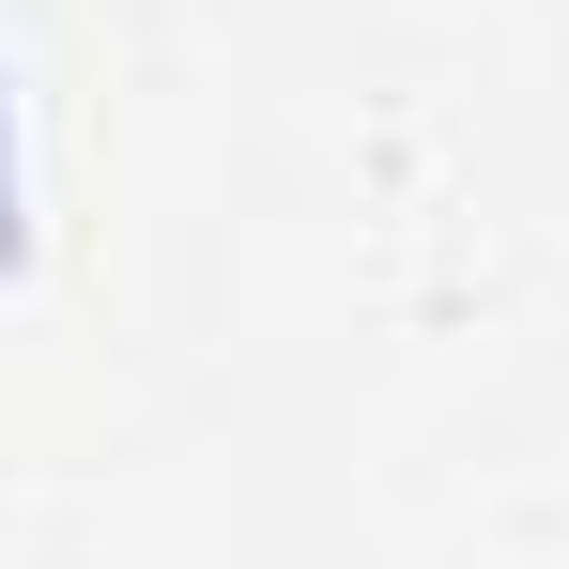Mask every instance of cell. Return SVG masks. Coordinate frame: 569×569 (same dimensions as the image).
Masks as SVG:
<instances>
[{
    "instance_id": "cell-1",
    "label": "cell",
    "mask_w": 569,
    "mask_h": 569,
    "mask_svg": "<svg viewBox=\"0 0 569 569\" xmlns=\"http://www.w3.org/2000/svg\"><path fill=\"white\" fill-rule=\"evenodd\" d=\"M0 262H16V154H0Z\"/></svg>"
}]
</instances>
